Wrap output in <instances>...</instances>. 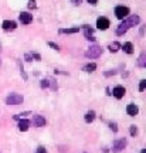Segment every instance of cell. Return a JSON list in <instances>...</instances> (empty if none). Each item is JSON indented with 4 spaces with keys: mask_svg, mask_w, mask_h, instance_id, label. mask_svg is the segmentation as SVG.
Listing matches in <instances>:
<instances>
[{
    "mask_svg": "<svg viewBox=\"0 0 146 153\" xmlns=\"http://www.w3.org/2000/svg\"><path fill=\"white\" fill-rule=\"evenodd\" d=\"M30 128V120L27 119H19V131L27 132Z\"/></svg>",
    "mask_w": 146,
    "mask_h": 153,
    "instance_id": "7c38bea8",
    "label": "cell"
},
{
    "mask_svg": "<svg viewBox=\"0 0 146 153\" xmlns=\"http://www.w3.org/2000/svg\"><path fill=\"white\" fill-rule=\"evenodd\" d=\"M48 45L51 47V48H54V50H60V47L57 45L55 43H53V41H48Z\"/></svg>",
    "mask_w": 146,
    "mask_h": 153,
    "instance_id": "f1b7e54d",
    "label": "cell"
},
{
    "mask_svg": "<svg viewBox=\"0 0 146 153\" xmlns=\"http://www.w3.org/2000/svg\"><path fill=\"white\" fill-rule=\"evenodd\" d=\"M0 65H1V60H0Z\"/></svg>",
    "mask_w": 146,
    "mask_h": 153,
    "instance_id": "d590c367",
    "label": "cell"
},
{
    "mask_svg": "<svg viewBox=\"0 0 146 153\" xmlns=\"http://www.w3.org/2000/svg\"><path fill=\"white\" fill-rule=\"evenodd\" d=\"M129 133H130V136H136V135H138V126L130 125V128H129Z\"/></svg>",
    "mask_w": 146,
    "mask_h": 153,
    "instance_id": "44dd1931",
    "label": "cell"
},
{
    "mask_svg": "<svg viewBox=\"0 0 146 153\" xmlns=\"http://www.w3.org/2000/svg\"><path fill=\"white\" fill-rule=\"evenodd\" d=\"M145 87H146V81H145V79H142V81H141V84H139V91H141V92H142V91L145 89Z\"/></svg>",
    "mask_w": 146,
    "mask_h": 153,
    "instance_id": "4316f807",
    "label": "cell"
},
{
    "mask_svg": "<svg viewBox=\"0 0 146 153\" xmlns=\"http://www.w3.org/2000/svg\"><path fill=\"white\" fill-rule=\"evenodd\" d=\"M125 94H126V89H125L122 85H118V87L114 88V91H112V95H114L116 99H121L125 97Z\"/></svg>",
    "mask_w": 146,
    "mask_h": 153,
    "instance_id": "8992f818",
    "label": "cell"
},
{
    "mask_svg": "<svg viewBox=\"0 0 146 153\" xmlns=\"http://www.w3.org/2000/svg\"><path fill=\"white\" fill-rule=\"evenodd\" d=\"M20 22H22L23 24H30V23L33 22V14H30L27 11H22V13H20Z\"/></svg>",
    "mask_w": 146,
    "mask_h": 153,
    "instance_id": "9c48e42d",
    "label": "cell"
},
{
    "mask_svg": "<svg viewBox=\"0 0 146 153\" xmlns=\"http://www.w3.org/2000/svg\"><path fill=\"white\" fill-rule=\"evenodd\" d=\"M48 85H50L48 78H47V79H41V81H40V87H41V88H48Z\"/></svg>",
    "mask_w": 146,
    "mask_h": 153,
    "instance_id": "603a6c76",
    "label": "cell"
},
{
    "mask_svg": "<svg viewBox=\"0 0 146 153\" xmlns=\"http://www.w3.org/2000/svg\"><path fill=\"white\" fill-rule=\"evenodd\" d=\"M24 58H26V61H31L33 60V54L31 53H27V54L24 55Z\"/></svg>",
    "mask_w": 146,
    "mask_h": 153,
    "instance_id": "f546056e",
    "label": "cell"
},
{
    "mask_svg": "<svg viewBox=\"0 0 146 153\" xmlns=\"http://www.w3.org/2000/svg\"><path fill=\"white\" fill-rule=\"evenodd\" d=\"M23 101H24L23 95H20V94H10V95L6 98V104H7V105H11V106H14V105L22 104Z\"/></svg>",
    "mask_w": 146,
    "mask_h": 153,
    "instance_id": "7a4b0ae2",
    "label": "cell"
},
{
    "mask_svg": "<svg viewBox=\"0 0 146 153\" xmlns=\"http://www.w3.org/2000/svg\"><path fill=\"white\" fill-rule=\"evenodd\" d=\"M97 27L99 28V30H107V28L109 27V20L107 17H98Z\"/></svg>",
    "mask_w": 146,
    "mask_h": 153,
    "instance_id": "52a82bcc",
    "label": "cell"
},
{
    "mask_svg": "<svg viewBox=\"0 0 146 153\" xmlns=\"http://www.w3.org/2000/svg\"><path fill=\"white\" fill-rule=\"evenodd\" d=\"M28 7H30V9H37L36 0H28Z\"/></svg>",
    "mask_w": 146,
    "mask_h": 153,
    "instance_id": "484cf974",
    "label": "cell"
},
{
    "mask_svg": "<svg viewBox=\"0 0 146 153\" xmlns=\"http://www.w3.org/2000/svg\"><path fill=\"white\" fill-rule=\"evenodd\" d=\"M80 28L78 27H72V28H60V34H74V33H78Z\"/></svg>",
    "mask_w": 146,
    "mask_h": 153,
    "instance_id": "9a60e30c",
    "label": "cell"
},
{
    "mask_svg": "<svg viewBox=\"0 0 146 153\" xmlns=\"http://www.w3.org/2000/svg\"><path fill=\"white\" fill-rule=\"evenodd\" d=\"M115 16L118 17L119 20H125L129 16V9L126 6H118V7H115Z\"/></svg>",
    "mask_w": 146,
    "mask_h": 153,
    "instance_id": "3957f363",
    "label": "cell"
},
{
    "mask_svg": "<svg viewBox=\"0 0 146 153\" xmlns=\"http://www.w3.org/2000/svg\"><path fill=\"white\" fill-rule=\"evenodd\" d=\"M109 128H111L112 132H118V125H116V122H109Z\"/></svg>",
    "mask_w": 146,
    "mask_h": 153,
    "instance_id": "cb8c5ba5",
    "label": "cell"
},
{
    "mask_svg": "<svg viewBox=\"0 0 146 153\" xmlns=\"http://www.w3.org/2000/svg\"><path fill=\"white\" fill-rule=\"evenodd\" d=\"M97 70V64L95 62H89V64H87V65H84V68H82V71L85 72H92Z\"/></svg>",
    "mask_w": 146,
    "mask_h": 153,
    "instance_id": "d6986e66",
    "label": "cell"
},
{
    "mask_svg": "<svg viewBox=\"0 0 146 153\" xmlns=\"http://www.w3.org/2000/svg\"><path fill=\"white\" fill-rule=\"evenodd\" d=\"M141 153H146V149H142V150H141Z\"/></svg>",
    "mask_w": 146,
    "mask_h": 153,
    "instance_id": "836d02e7",
    "label": "cell"
},
{
    "mask_svg": "<svg viewBox=\"0 0 146 153\" xmlns=\"http://www.w3.org/2000/svg\"><path fill=\"white\" fill-rule=\"evenodd\" d=\"M1 28H3L4 31H13V30L17 28V23L14 22V20H4L3 24H1Z\"/></svg>",
    "mask_w": 146,
    "mask_h": 153,
    "instance_id": "5b68a950",
    "label": "cell"
},
{
    "mask_svg": "<svg viewBox=\"0 0 146 153\" xmlns=\"http://www.w3.org/2000/svg\"><path fill=\"white\" fill-rule=\"evenodd\" d=\"M81 1H82V0H71V3H72V4H74V6L81 4Z\"/></svg>",
    "mask_w": 146,
    "mask_h": 153,
    "instance_id": "4dcf8cb0",
    "label": "cell"
},
{
    "mask_svg": "<svg viewBox=\"0 0 146 153\" xmlns=\"http://www.w3.org/2000/svg\"><path fill=\"white\" fill-rule=\"evenodd\" d=\"M48 82H50L48 87H51V89L55 91V89H57V81H55L54 78H48Z\"/></svg>",
    "mask_w": 146,
    "mask_h": 153,
    "instance_id": "7402d4cb",
    "label": "cell"
},
{
    "mask_svg": "<svg viewBox=\"0 0 146 153\" xmlns=\"http://www.w3.org/2000/svg\"><path fill=\"white\" fill-rule=\"evenodd\" d=\"M121 47H122V45H121L118 41H114V43H111V44L108 45V50L111 51V53H116V51H118Z\"/></svg>",
    "mask_w": 146,
    "mask_h": 153,
    "instance_id": "ac0fdd59",
    "label": "cell"
},
{
    "mask_svg": "<svg viewBox=\"0 0 146 153\" xmlns=\"http://www.w3.org/2000/svg\"><path fill=\"white\" fill-rule=\"evenodd\" d=\"M0 51H1V44H0Z\"/></svg>",
    "mask_w": 146,
    "mask_h": 153,
    "instance_id": "e575fe53",
    "label": "cell"
},
{
    "mask_svg": "<svg viewBox=\"0 0 146 153\" xmlns=\"http://www.w3.org/2000/svg\"><path fill=\"white\" fill-rule=\"evenodd\" d=\"M126 145H128V140L126 139H116L114 142V145H112V152L115 153H119V152H122L125 148H126Z\"/></svg>",
    "mask_w": 146,
    "mask_h": 153,
    "instance_id": "277c9868",
    "label": "cell"
},
{
    "mask_svg": "<svg viewBox=\"0 0 146 153\" xmlns=\"http://www.w3.org/2000/svg\"><path fill=\"white\" fill-rule=\"evenodd\" d=\"M33 123L37 126V128H41V126L45 125V119H44V116H41V115H36L33 118Z\"/></svg>",
    "mask_w": 146,
    "mask_h": 153,
    "instance_id": "4fadbf2b",
    "label": "cell"
},
{
    "mask_svg": "<svg viewBox=\"0 0 146 153\" xmlns=\"http://www.w3.org/2000/svg\"><path fill=\"white\" fill-rule=\"evenodd\" d=\"M88 3H89V4H97L98 0H88Z\"/></svg>",
    "mask_w": 146,
    "mask_h": 153,
    "instance_id": "d6a6232c",
    "label": "cell"
},
{
    "mask_svg": "<svg viewBox=\"0 0 146 153\" xmlns=\"http://www.w3.org/2000/svg\"><path fill=\"white\" fill-rule=\"evenodd\" d=\"M19 67H20V72H22V75H23V78L24 79H27V75H26V72H24V68H23V64L19 61Z\"/></svg>",
    "mask_w": 146,
    "mask_h": 153,
    "instance_id": "d4e9b609",
    "label": "cell"
},
{
    "mask_svg": "<svg viewBox=\"0 0 146 153\" xmlns=\"http://www.w3.org/2000/svg\"><path fill=\"white\" fill-rule=\"evenodd\" d=\"M101 54H102V48H101L99 45H91V47L85 51V57H87V58H98Z\"/></svg>",
    "mask_w": 146,
    "mask_h": 153,
    "instance_id": "6da1fadb",
    "label": "cell"
},
{
    "mask_svg": "<svg viewBox=\"0 0 146 153\" xmlns=\"http://www.w3.org/2000/svg\"><path fill=\"white\" fill-rule=\"evenodd\" d=\"M122 48H124V51L126 54H132V53H133V45H132V43H125Z\"/></svg>",
    "mask_w": 146,
    "mask_h": 153,
    "instance_id": "ffe728a7",
    "label": "cell"
},
{
    "mask_svg": "<svg viewBox=\"0 0 146 153\" xmlns=\"http://www.w3.org/2000/svg\"><path fill=\"white\" fill-rule=\"evenodd\" d=\"M114 74H115V71H114V70H112V71H108V72H105V75H107V76H109V75H114Z\"/></svg>",
    "mask_w": 146,
    "mask_h": 153,
    "instance_id": "1f68e13d",
    "label": "cell"
},
{
    "mask_svg": "<svg viewBox=\"0 0 146 153\" xmlns=\"http://www.w3.org/2000/svg\"><path fill=\"white\" fill-rule=\"evenodd\" d=\"M138 65L141 67V68H145V67H146V53H145V51H142L141 55H139V60H138Z\"/></svg>",
    "mask_w": 146,
    "mask_h": 153,
    "instance_id": "2e32d148",
    "label": "cell"
},
{
    "mask_svg": "<svg viewBox=\"0 0 146 153\" xmlns=\"http://www.w3.org/2000/svg\"><path fill=\"white\" fill-rule=\"evenodd\" d=\"M84 119H85V122H88V123L94 122V119H95V112H94V111H88L87 114H85V116H84Z\"/></svg>",
    "mask_w": 146,
    "mask_h": 153,
    "instance_id": "e0dca14e",
    "label": "cell"
},
{
    "mask_svg": "<svg viewBox=\"0 0 146 153\" xmlns=\"http://www.w3.org/2000/svg\"><path fill=\"white\" fill-rule=\"evenodd\" d=\"M128 30H129V26H128L124 20V23H121L118 27H116V34H118V36H122V34H125Z\"/></svg>",
    "mask_w": 146,
    "mask_h": 153,
    "instance_id": "5bb4252c",
    "label": "cell"
},
{
    "mask_svg": "<svg viewBox=\"0 0 146 153\" xmlns=\"http://www.w3.org/2000/svg\"><path fill=\"white\" fill-rule=\"evenodd\" d=\"M126 114L129 115V116H136V115L139 114V108H138V105L129 104L128 106H126Z\"/></svg>",
    "mask_w": 146,
    "mask_h": 153,
    "instance_id": "8fae6325",
    "label": "cell"
},
{
    "mask_svg": "<svg viewBox=\"0 0 146 153\" xmlns=\"http://www.w3.org/2000/svg\"><path fill=\"white\" fill-rule=\"evenodd\" d=\"M139 22H141V17L136 16V14H133V16H128L126 19H125V23L129 26V28L133 27V26H136Z\"/></svg>",
    "mask_w": 146,
    "mask_h": 153,
    "instance_id": "ba28073f",
    "label": "cell"
},
{
    "mask_svg": "<svg viewBox=\"0 0 146 153\" xmlns=\"http://www.w3.org/2000/svg\"><path fill=\"white\" fill-rule=\"evenodd\" d=\"M36 153H47V150H45V148H43V146H38Z\"/></svg>",
    "mask_w": 146,
    "mask_h": 153,
    "instance_id": "83f0119b",
    "label": "cell"
},
{
    "mask_svg": "<svg viewBox=\"0 0 146 153\" xmlns=\"http://www.w3.org/2000/svg\"><path fill=\"white\" fill-rule=\"evenodd\" d=\"M84 36L87 40H91V41H95V37H94V28L89 27V26H84Z\"/></svg>",
    "mask_w": 146,
    "mask_h": 153,
    "instance_id": "30bf717a",
    "label": "cell"
}]
</instances>
